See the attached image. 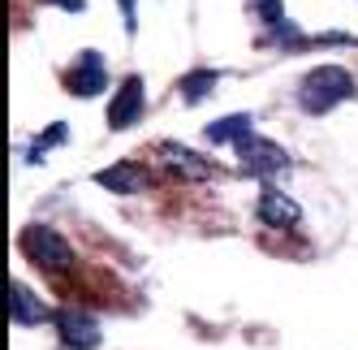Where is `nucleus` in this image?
Masks as SVG:
<instances>
[{"mask_svg": "<svg viewBox=\"0 0 358 350\" xmlns=\"http://www.w3.org/2000/svg\"><path fill=\"white\" fill-rule=\"evenodd\" d=\"M147 113V87L138 74H125L108 99V130H130L138 126V117Z\"/></svg>", "mask_w": 358, "mask_h": 350, "instance_id": "39448f33", "label": "nucleus"}, {"mask_svg": "<svg viewBox=\"0 0 358 350\" xmlns=\"http://www.w3.org/2000/svg\"><path fill=\"white\" fill-rule=\"evenodd\" d=\"M17 251L27 255L39 272H52V277L73 268V246L52 230V225H39V220L27 225V230L17 234Z\"/></svg>", "mask_w": 358, "mask_h": 350, "instance_id": "f03ea898", "label": "nucleus"}, {"mask_svg": "<svg viewBox=\"0 0 358 350\" xmlns=\"http://www.w3.org/2000/svg\"><path fill=\"white\" fill-rule=\"evenodd\" d=\"M246 134H255V117L250 113H229V117H216L212 126H203V139L216 143V147H224V143L238 147Z\"/></svg>", "mask_w": 358, "mask_h": 350, "instance_id": "9b49d317", "label": "nucleus"}, {"mask_svg": "<svg viewBox=\"0 0 358 350\" xmlns=\"http://www.w3.org/2000/svg\"><path fill=\"white\" fill-rule=\"evenodd\" d=\"M216 87H220V69H190V74H182V83H177L186 104H203Z\"/></svg>", "mask_w": 358, "mask_h": 350, "instance_id": "f8f14e48", "label": "nucleus"}, {"mask_svg": "<svg viewBox=\"0 0 358 350\" xmlns=\"http://www.w3.org/2000/svg\"><path fill=\"white\" fill-rule=\"evenodd\" d=\"M48 5H61L69 13H87V0H48Z\"/></svg>", "mask_w": 358, "mask_h": 350, "instance_id": "dca6fc26", "label": "nucleus"}, {"mask_svg": "<svg viewBox=\"0 0 358 350\" xmlns=\"http://www.w3.org/2000/svg\"><path fill=\"white\" fill-rule=\"evenodd\" d=\"M9 320L22 324V329H31V324H43V320H52V312L43 307V298L35 290H27L22 281H9Z\"/></svg>", "mask_w": 358, "mask_h": 350, "instance_id": "9d476101", "label": "nucleus"}, {"mask_svg": "<svg viewBox=\"0 0 358 350\" xmlns=\"http://www.w3.org/2000/svg\"><path fill=\"white\" fill-rule=\"evenodd\" d=\"M95 186H104L113 195H138V190L151 186V173L138 160H117V164H108V169L95 173Z\"/></svg>", "mask_w": 358, "mask_h": 350, "instance_id": "1a4fd4ad", "label": "nucleus"}, {"mask_svg": "<svg viewBox=\"0 0 358 350\" xmlns=\"http://www.w3.org/2000/svg\"><path fill=\"white\" fill-rule=\"evenodd\" d=\"M255 216H259L268 230H298V225H302L298 199H289L285 190H276V186H268V190L259 195V204H255Z\"/></svg>", "mask_w": 358, "mask_h": 350, "instance_id": "6e6552de", "label": "nucleus"}, {"mask_svg": "<svg viewBox=\"0 0 358 350\" xmlns=\"http://www.w3.org/2000/svg\"><path fill=\"white\" fill-rule=\"evenodd\" d=\"M156 160L173 173V178H182V182H208V178L220 173L216 160H208L203 152H194V147H186V143H173V139L156 147Z\"/></svg>", "mask_w": 358, "mask_h": 350, "instance_id": "20e7f679", "label": "nucleus"}, {"mask_svg": "<svg viewBox=\"0 0 358 350\" xmlns=\"http://www.w3.org/2000/svg\"><path fill=\"white\" fill-rule=\"evenodd\" d=\"M250 9H255V18L264 22V31H272V27L285 22V5H280V0H250Z\"/></svg>", "mask_w": 358, "mask_h": 350, "instance_id": "4468645a", "label": "nucleus"}, {"mask_svg": "<svg viewBox=\"0 0 358 350\" xmlns=\"http://www.w3.org/2000/svg\"><path fill=\"white\" fill-rule=\"evenodd\" d=\"M121 22H125V35L138 31V0H121Z\"/></svg>", "mask_w": 358, "mask_h": 350, "instance_id": "2eb2a0df", "label": "nucleus"}, {"mask_svg": "<svg viewBox=\"0 0 358 350\" xmlns=\"http://www.w3.org/2000/svg\"><path fill=\"white\" fill-rule=\"evenodd\" d=\"M69 139V130H65V121H57V126L52 130H48V134H39L31 147H27V164H43V156L48 152H52V147H61Z\"/></svg>", "mask_w": 358, "mask_h": 350, "instance_id": "ddd939ff", "label": "nucleus"}, {"mask_svg": "<svg viewBox=\"0 0 358 350\" xmlns=\"http://www.w3.org/2000/svg\"><path fill=\"white\" fill-rule=\"evenodd\" d=\"M238 160H242V173H250V178H259V182H272V178L294 169V156L264 134H246L238 143Z\"/></svg>", "mask_w": 358, "mask_h": 350, "instance_id": "7ed1b4c3", "label": "nucleus"}, {"mask_svg": "<svg viewBox=\"0 0 358 350\" xmlns=\"http://www.w3.org/2000/svg\"><path fill=\"white\" fill-rule=\"evenodd\" d=\"M65 91L78 95V99H95L99 91H108V69H104V57H99L95 48L78 52V61L69 65V74H65Z\"/></svg>", "mask_w": 358, "mask_h": 350, "instance_id": "0eeeda50", "label": "nucleus"}, {"mask_svg": "<svg viewBox=\"0 0 358 350\" xmlns=\"http://www.w3.org/2000/svg\"><path fill=\"white\" fill-rule=\"evenodd\" d=\"M354 99V74L345 65H315L302 74L298 83V108L311 113V117H324L337 104Z\"/></svg>", "mask_w": 358, "mask_h": 350, "instance_id": "f257e3e1", "label": "nucleus"}, {"mask_svg": "<svg viewBox=\"0 0 358 350\" xmlns=\"http://www.w3.org/2000/svg\"><path fill=\"white\" fill-rule=\"evenodd\" d=\"M52 324H57L65 350H95L99 346V320L87 307H57Z\"/></svg>", "mask_w": 358, "mask_h": 350, "instance_id": "423d86ee", "label": "nucleus"}]
</instances>
